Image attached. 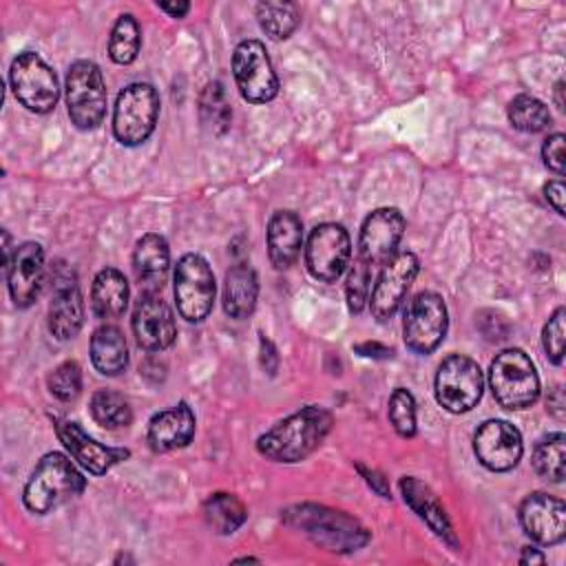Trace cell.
<instances>
[{
	"label": "cell",
	"mask_w": 566,
	"mask_h": 566,
	"mask_svg": "<svg viewBox=\"0 0 566 566\" xmlns=\"http://www.w3.org/2000/svg\"><path fill=\"white\" fill-rule=\"evenodd\" d=\"M332 424L334 416L325 407H303L259 436L256 451L274 462H301L321 447Z\"/></svg>",
	"instance_id": "obj_1"
},
{
	"label": "cell",
	"mask_w": 566,
	"mask_h": 566,
	"mask_svg": "<svg viewBox=\"0 0 566 566\" xmlns=\"http://www.w3.org/2000/svg\"><path fill=\"white\" fill-rule=\"evenodd\" d=\"M86 486L84 475L64 453H46L24 484L22 502L31 513L44 515L71 497L80 495Z\"/></svg>",
	"instance_id": "obj_2"
},
{
	"label": "cell",
	"mask_w": 566,
	"mask_h": 566,
	"mask_svg": "<svg viewBox=\"0 0 566 566\" xmlns=\"http://www.w3.org/2000/svg\"><path fill=\"white\" fill-rule=\"evenodd\" d=\"M290 526L305 531L318 546L327 551H356L369 542L367 528L343 511L316 504H298L283 513Z\"/></svg>",
	"instance_id": "obj_3"
},
{
	"label": "cell",
	"mask_w": 566,
	"mask_h": 566,
	"mask_svg": "<svg viewBox=\"0 0 566 566\" xmlns=\"http://www.w3.org/2000/svg\"><path fill=\"white\" fill-rule=\"evenodd\" d=\"M489 385L504 409H528L539 398V376L533 360L517 347L500 352L489 369Z\"/></svg>",
	"instance_id": "obj_4"
},
{
	"label": "cell",
	"mask_w": 566,
	"mask_h": 566,
	"mask_svg": "<svg viewBox=\"0 0 566 566\" xmlns=\"http://www.w3.org/2000/svg\"><path fill=\"white\" fill-rule=\"evenodd\" d=\"M159 95L146 82H133L117 95L113 111V135L122 146L144 144L157 124Z\"/></svg>",
	"instance_id": "obj_5"
},
{
	"label": "cell",
	"mask_w": 566,
	"mask_h": 566,
	"mask_svg": "<svg viewBox=\"0 0 566 566\" xmlns=\"http://www.w3.org/2000/svg\"><path fill=\"white\" fill-rule=\"evenodd\" d=\"M66 111L80 130L97 128L106 117V84L99 66L77 60L66 75Z\"/></svg>",
	"instance_id": "obj_6"
},
{
	"label": "cell",
	"mask_w": 566,
	"mask_h": 566,
	"mask_svg": "<svg viewBox=\"0 0 566 566\" xmlns=\"http://www.w3.org/2000/svg\"><path fill=\"white\" fill-rule=\"evenodd\" d=\"M433 387L440 407L451 413H467L482 398L484 374L473 358L464 354H451L438 365Z\"/></svg>",
	"instance_id": "obj_7"
},
{
	"label": "cell",
	"mask_w": 566,
	"mask_h": 566,
	"mask_svg": "<svg viewBox=\"0 0 566 566\" xmlns=\"http://www.w3.org/2000/svg\"><path fill=\"white\" fill-rule=\"evenodd\" d=\"M9 82L15 99L31 113H49L60 99L57 77L35 51H22L13 57Z\"/></svg>",
	"instance_id": "obj_8"
},
{
	"label": "cell",
	"mask_w": 566,
	"mask_h": 566,
	"mask_svg": "<svg viewBox=\"0 0 566 566\" xmlns=\"http://www.w3.org/2000/svg\"><path fill=\"white\" fill-rule=\"evenodd\" d=\"M214 274L199 254H184L175 268V301L179 314L190 321H203L214 305Z\"/></svg>",
	"instance_id": "obj_9"
},
{
	"label": "cell",
	"mask_w": 566,
	"mask_h": 566,
	"mask_svg": "<svg viewBox=\"0 0 566 566\" xmlns=\"http://www.w3.org/2000/svg\"><path fill=\"white\" fill-rule=\"evenodd\" d=\"M449 314L440 294L418 292L407 310L402 321L405 345L416 354H431L447 336Z\"/></svg>",
	"instance_id": "obj_10"
},
{
	"label": "cell",
	"mask_w": 566,
	"mask_h": 566,
	"mask_svg": "<svg viewBox=\"0 0 566 566\" xmlns=\"http://www.w3.org/2000/svg\"><path fill=\"white\" fill-rule=\"evenodd\" d=\"M232 75L241 97L250 104L272 102L279 93V77L268 51L259 40H243L232 55Z\"/></svg>",
	"instance_id": "obj_11"
},
{
	"label": "cell",
	"mask_w": 566,
	"mask_h": 566,
	"mask_svg": "<svg viewBox=\"0 0 566 566\" xmlns=\"http://www.w3.org/2000/svg\"><path fill=\"white\" fill-rule=\"evenodd\" d=\"M352 241L340 223H321L310 232L305 248V265L310 274L323 283H334L349 268Z\"/></svg>",
	"instance_id": "obj_12"
},
{
	"label": "cell",
	"mask_w": 566,
	"mask_h": 566,
	"mask_svg": "<svg viewBox=\"0 0 566 566\" xmlns=\"http://www.w3.org/2000/svg\"><path fill=\"white\" fill-rule=\"evenodd\" d=\"M420 270L418 256L413 252H396L387 263H382V270L374 283L371 296H369V310L376 321L385 323L394 318L400 303L405 301L416 274Z\"/></svg>",
	"instance_id": "obj_13"
},
{
	"label": "cell",
	"mask_w": 566,
	"mask_h": 566,
	"mask_svg": "<svg viewBox=\"0 0 566 566\" xmlns=\"http://www.w3.org/2000/svg\"><path fill=\"white\" fill-rule=\"evenodd\" d=\"M51 303H49V329L57 340L77 336L84 323V301L75 272L66 263H57L51 270Z\"/></svg>",
	"instance_id": "obj_14"
},
{
	"label": "cell",
	"mask_w": 566,
	"mask_h": 566,
	"mask_svg": "<svg viewBox=\"0 0 566 566\" xmlns=\"http://www.w3.org/2000/svg\"><path fill=\"white\" fill-rule=\"evenodd\" d=\"M473 451L482 467L495 473L511 471L517 467L524 444L522 433L506 420H486L473 436Z\"/></svg>",
	"instance_id": "obj_15"
},
{
	"label": "cell",
	"mask_w": 566,
	"mask_h": 566,
	"mask_svg": "<svg viewBox=\"0 0 566 566\" xmlns=\"http://www.w3.org/2000/svg\"><path fill=\"white\" fill-rule=\"evenodd\" d=\"M405 217L398 208H376L363 221L358 237V256L367 265L387 263L402 239Z\"/></svg>",
	"instance_id": "obj_16"
},
{
	"label": "cell",
	"mask_w": 566,
	"mask_h": 566,
	"mask_svg": "<svg viewBox=\"0 0 566 566\" xmlns=\"http://www.w3.org/2000/svg\"><path fill=\"white\" fill-rule=\"evenodd\" d=\"M133 334L146 352H164L175 343V316L161 296L142 292L133 310Z\"/></svg>",
	"instance_id": "obj_17"
},
{
	"label": "cell",
	"mask_w": 566,
	"mask_h": 566,
	"mask_svg": "<svg viewBox=\"0 0 566 566\" xmlns=\"http://www.w3.org/2000/svg\"><path fill=\"white\" fill-rule=\"evenodd\" d=\"M524 533L544 546H555L566 537V504L548 493H531L520 504Z\"/></svg>",
	"instance_id": "obj_18"
},
{
	"label": "cell",
	"mask_w": 566,
	"mask_h": 566,
	"mask_svg": "<svg viewBox=\"0 0 566 566\" xmlns=\"http://www.w3.org/2000/svg\"><path fill=\"white\" fill-rule=\"evenodd\" d=\"M44 250L35 241H27L15 248L11 263L7 265V285L11 301L18 307L35 303L44 287Z\"/></svg>",
	"instance_id": "obj_19"
},
{
	"label": "cell",
	"mask_w": 566,
	"mask_h": 566,
	"mask_svg": "<svg viewBox=\"0 0 566 566\" xmlns=\"http://www.w3.org/2000/svg\"><path fill=\"white\" fill-rule=\"evenodd\" d=\"M55 433L64 449L93 475H104L113 464L130 455L128 449L99 444L88 433H84V429L77 422L71 420H55Z\"/></svg>",
	"instance_id": "obj_20"
},
{
	"label": "cell",
	"mask_w": 566,
	"mask_h": 566,
	"mask_svg": "<svg viewBox=\"0 0 566 566\" xmlns=\"http://www.w3.org/2000/svg\"><path fill=\"white\" fill-rule=\"evenodd\" d=\"M195 413L186 402L155 413L148 422V447L155 453H166L186 447L195 436Z\"/></svg>",
	"instance_id": "obj_21"
},
{
	"label": "cell",
	"mask_w": 566,
	"mask_h": 566,
	"mask_svg": "<svg viewBox=\"0 0 566 566\" xmlns=\"http://www.w3.org/2000/svg\"><path fill=\"white\" fill-rule=\"evenodd\" d=\"M400 491L405 502L413 509V513H418V517L451 548H458V537L453 533V526L449 522V515L444 511V506L440 504L438 495L418 478L413 475H402L400 478Z\"/></svg>",
	"instance_id": "obj_22"
},
{
	"label": "cell",
	"mask_w": 566,
	"mask_h": 566,
	"mask_svg": "<svg viewBox=\"0 0 566 566\" xmlns=\"http://www.w3.org/2000/svg\"><path fill=\"white\" fill-rule=\"evenodd\" d=\"M133 270L142 292L157 294L164 287L170 270V250L161 234L148 232L135 243Z\"/></svg>",
	"instance_id": "obj_23"
},
{
	"label": "cell",
	"mask_w": 566,
	"mask_h": 566,
	"mask_svg": "<svg viewBox=\"0 0 566 566\" xmlns=\"http://www.w3.org/2000/svg\"><path fill=\"white\" fill-rule=\"evenodd\" d=\"M303 248V223L292 210H279L268 223V256L276 270L290 268Z\"/></svg>",
	"instance_id": "obj_24"
},
{
	"label": "cell",
	"mask_w": 566,
	"mask_h": 566,
	"mask_svg": "<svg viewBox=\"0 0 566 566\" xmlns=\"http://www.w3.org/2000/svg\"><path fill=\"white\" fill-rule=\"evenodd\" d=\"M259 279L252 265L237 263L228 270L223 283V310L230 318H248L256 307Z\"/></svg>",
	"instance_id": "obj_25"
},
{
	"label": "cell",
	"mask_w": 566,
	"mask_h": 566,
	"mask_svg": "<svg viewBox=\"0 0 566 566\" xmlns=\"http://www.w3.org/2000/svg\"><path fill=\"white\" fill-rule=\"evenodd\" d=\"M128 281L115 268H104L95 274L91 287V307L97 318H117L128 307Z\"/></svg>",
	"instance_id": "obj_26"
},
{
	"label": "cell",
	"mask_w": 566,
	"mask_h": 566,
	"mask_svg": "<svg viewBox=\"0 0 566 566\" xmlns=\"http://www.w3.org/2000/svg\"><path fill=\"white\" fill-rule=\"evenodd\" d=\"M91 363L102 376H117L128 365L126 338L115 325H102L91 336Z\"/></svg>",
	"instance_id": "obj_27"
},
{
	"label": "cell",
	"mask_w": 566,
	"mask_h": 566,
	"mask_svg": "<svg viewBox=\"0 0 566 566\" xmlns=\"http://www.w3.org/2000/svg\"><path fill=\"white\" fill-rule=\"evenodd\" d=\"M245 517L248 509L234 493L219 491L203 502V520L219 535L234 533L237 528L243 526Z\"/></svg>",
	"instance_id": "obj_28"
},
{
	"label": "cell",
	"mask_w": 566,
	"mask_h": 566,
	"mask_svg": "<svg viewBox=\"0 0 566 566\" xmlns=\"http://www.w3.org/2000/svg\"><path fill=\"white\" fill-rule=\"evenodd\" d=\"M564 449H566V436L562 431L539 438L533 447V458H531L535 473L548 482H562L564 480Z\"/></svg>",
	"instance_id": "obj_29"
},
{
	"label": "cell",
	"mask_w": 566,
	"mask_h": 566,
	"mask_svg": "<svg viewBox=\"0 0 566 566\" xmlns=\"http://www.w3.org/2000/svg\"><path fill=\"white\" fill-rule=\"evenodd\" d=\"M142 46V31L133 13H122L113 24L111 40H108V57L115 64H130L135 62Z\"/></svg>",
	"instance_id": "obj_30"
},
{
	"label": "cell",
	"mask_w": 566,
	"mask_h": 566,
	"mask_svg": "<svg viewBox=\"0 0 566 566\" xmlns=\"http://www.w3.org/2000/svg\"><path fill=\"white\" fill-rule=\"evenodd\" d=\"M509 122L513 124V128L522 130V133H542L551 126V113L548 106L533 97V95H515L509 104Z\"/></svg>",
	"instance_id": "obj_31"
},
{
	"label": "cell",
	"mask_w": 566,
	"mask_h": 566,
	"mask_svg": "<svg viewBox=\"0 0 566 566\" xmlns=\"http://www.w3.org/2000/svg\"><path fill=\"white\" fill-rule=\"evenodd\" d=\"M91 416L97 424L106 429H122L130 424L133 409L122 394L111 389H99L91 398Z\"/></svg>",
	"instance_id": "obj_32"
},
{
	"label": "cell",
	"mask_w": 566,
	"mask_h": 566,
	"mask_svg": "<svg viewBox=\"0 0 566 566\" xmlns=\"http://www.w3.org/2000/svg\"><path fill=\"white\" fill-rule=\"evenodd\" d=\"M256 20L272 40H285L298 27V9L292 2H259Z\"/></svg>",
	"instance_id": "obj_33"
},
{
	"label": "cell",
	"mask_w": 566,
	"mask_h": 566,
	"mask_svg": "<svg viewBox=\"0 0 566 566\" xmlns=\"http://www.w3.org/2000/svg\"><path fill=\"white\" fill-rule=\"evenodd\" d=\"M199 115H201V124L212 135H221L228 130L232 111L226 99V88L221 82L206 84V88L201 91V97H199Z\"/></svg>",
	"instance_id": "obj_34"
},
{
	"label": "cell",
	"mask_w": 566,
	"mask_h": 566,
	"mask_svg": "<svg viewBox=\"0 0 566 566\" xmlns=\"http://www.w3.org/2000/svg\"><path fill=\"white\" fill-rule=\"evenodd\" d=\"M389 422L400 438L416 436V400L409 389L396 387L389 396Z\"/></svg>",
	"instance_id": "obj_35"
},
{
	"label": "cell",
	"mask_w": 566,
	"mask_h": 566,
	"mask_svg": "<svg viewBox=\"0 0 566 566\" xmlns=\"http://www.w3.org/2000/svg\"><path fill=\"white\" fill-rule=\"evenodd\" d=\"M49 391L57 398V400H75L82 391V369L75 360H64L60 363L46 378Z\"/></svg>",
	"instance_id": "obj_36"
},
{
	"label": "cell",
	"mask_w": 566,
	"mask_h": 566,
	"mask_svg": "<svg viewBox=\"0 0 566 566\" xmlns=\"http://www.w3.org/2000/svg\"><path fill=\"white\" fill-rule=\"evenodd\" d=\"M369 281H371V265L356 259L354 265L349 268V274H347V281H345V294H347L349 312H354V314L363 312L365 303L369 301Z\"/></svg>",
	"instance_id": "obj_37"
},
{
	"label": "cell",
	"mask_w": 566,
	"mask_h": 566,
	"mask_svg": "<svg viewBox=\"0 0 566 566\" xmlns=\"http://www.w3.org/2000/svg\"><path fill=\"white\" fill-rule=\"evenodd\" d=\"M564 318H566V310L557 307L542 329L544 352L548 354L551 363H555V365L564 363Z\"/></svg>",
	"instance_id": "obj_38"
},
{
	"label": "cell",
	"mask_w": 566,
	"mask_h": 566,
	"mask_svg": "<svg viewBox=\"0 0 566 566\" xmlns=\"http://www.w3.org/2000/svg\"><path fill=\"white\" fill-rule=\"evenodd\" d=\"M542 157L553 172L564 175V135L562 133H553L551 137H546L542 146Z\"/></svg>",
	"instance_id": "obj_39"
},
{
	"label": "cell",
	"mask_w": 566,
	"mask_h": 566,
	"mask_svg": "<svg viewBox=\"0 0 566 566\" xmlns=\"http://www.w3.org/2000/svg\"><path fill=\"white\" fill-rule=\"evenodd\" d=\"M544 197L546 201L553 206V210L557 214H564V197H566V190H564V184L562 179H553L544 186Z\"/></svg>",
	"instance_id": "obj_40"
},
{
	"label": "cell",
	"mask_w": 566,
	"mask_h": 566,
	"mask_svg": "<svg viewBox=\"0 0 566 566\" xmlns=\"http://www.w3.org/2000/svg\"><path fill=\"white\" fill-rule=\"evenodd\" d=\"M261 365L263 369L274 376L276 367H279V356H276V347L272 345V340H268L265 336H261Z\"/></svg>",
	"instance_id": "obj_41"
},
{
	"label": "cell",
	"mask_w": 566,
	"mask_h": 566,
	"mask_svg": "<svg viewBox=\"0 0 566 566\" xmlns=\"http://www.w3.org/2000/svg\"><path fill=\"white\" fill-rule=\"evenodd\" d=\"M564 405H566V400H564V389L557 385V387H553L551 389V394H548V398H546V409L555 416V418H564Z\"/></svg>",
	"instance_id": "obj_42"
},
{
	"label": "cell",
	"mask_w": 566,
	"mask_h": 566,
	"mask_svg": "<svg viewBox=\"0 0 566 566\" xmlns=\"http://www.w3.org/2000/svg\"><path fill=\"white\" fill-rule=\"evenodd\" d=\"M358 469L363 471V475H367L365 480H367V482H369V484H371V486H374V489H376V491H378L382 497H389L387 480H385L380 473H376V471H367V469H365V467H360V464H358Z\"/></svg>",
	"instance_id": "obj_43"
},
{
	"label": "cell",
	"mask_w": 566,
	"mask_h": 566,
	"mask_svg": "<svg viewBox=\"0 0 566 566\" xmlns=\"http://www.w3.org/2000/svg\"><path fill=\"white\" fill-rule=\"evenodd\" d=\"M356 349H358L363 356H374V358H387V356L394 354L391 349H387V347H382V345H378V343H363V345H356Z\"/></svg>",
	"instance_id": "obj_44"
},
{
	"label": "cell",
	"mask_w": 566,
	"mask_h": 566,
	"mask_svg": "<svg viewBox=\"0 0 566 566\" xmlns=\"http://www.w3.org/2000/svg\"><path fill=\"white\" fill-rule=\"evenodd\" d=\"M159 9H164L166 13H170L172 18H184L190 11L188 2H157Z\"/></svg>",
	"instance_id": "obj_45"
},
{
	"label": "cell",
	"mask_w": 566,
	"mask_h": 566,
	"mask_svg": "<svg viewBox=\"0 0 566 566\" xmlns=\"http://www.w3.org/2000/svg\"><path fill=\"white\" fill-rule=\"evenodd\" d=\"M546 562V557L537 551V548H531V546H526V548H522V555H520V564H544Z\"/></svg>",
	"instance_id": "obj_46"
},
{
	"label": "cell",
	"mask_w": 566,
	"mask_h": 566,
	"mask_svg": "<svg viewBox=\"0 0 566 566\" xmlns=\"http://www.w3.org/2000/svg\"><path fill=\"white\" fill-rule=\"evenodd\" d=\"M562 91H564V80H559L555 84V102H557V108H564V99H562Z\"/></svg>",
	"instance_id": "obj_47"
}]
</instances>
